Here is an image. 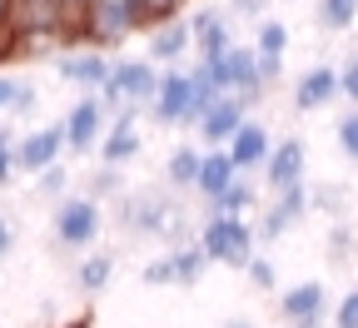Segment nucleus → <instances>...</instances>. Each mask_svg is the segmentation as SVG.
<instances>
[{"instance_id": "obj_37", "label": "nucleus", "mask_w": 358, "mask_h": 328, "mask_svg": "<svg viewBox=\"0 0 358 328\" xmlns=\"http://www.w3.org/2000/svg\"><path fill=\"white\" fill-rule=\"evenodd\" d=\"M10 254H15V224L0 214V259H10Z\"/></svg>"}, {"instance_id": "obj_32", "label": "nucleus", "mask_w": 358, "mask_h": 328, "mask_svg": "<svg viewBox=\"0 0 358 328\" xmlns=\"http://www.w3.org/2000/svg\"><path fill=\"white\" fill-rule=\"evenodd\" d=\"M338 100L358 105V55H348V60L338 65Z\"/></svg>"}, {"instance_id": "obj_4", "label": "nucleus", "mask_w": 358, "mask_h": 328, "mask_svg": "<svg viewBox=\"0 0 358 328\" xmlns=\"http://www.w3.org/2000/svg\"><path fill=\"white\" fill-rule=\"evenodd\" d=\"M155 80H159V65L150 55H134V60H110V75L105 85L95 90L100 105L115 115V110H150V95H155Z\"/></svg>"}, {"instance_id": "obj_22", "label": "nucleus", "mask_w": 358, "mask_h": 328, "mask_svg": "<svg viewBox=\"0 0 358 328\" xmlns=\"http://www.w3.org/2000/svg\"><path fill=\"white\" fill-rule=\"evenodd\" d=\"M30 110H35V85L0 70V115H30Z\"/></svg>"}, {"instance_id": "obj_7", "label": "nucleus", "mask_w": 358, "mask_h": 328, "mask_svg": "<svg viewBox=\"0 0 358 328\" xmlns=\"http://www.w3.org/2000/svg\"><path fill=\"white\" fill-rule=\"evenodd\" d=\"M105 124H110V110L100 105V95H95V90H90V95H80V100L70 105V115L60 120V129H65V150H70V155H95Z\"/></svg>"}, {"instance_id": "obj_29", "label": "nucleus", "mask_w": 358, "mask_h": 328, "mask_svg": "<svg viewBox=\"0 0 358 328\" xmlns=\"http://www.w3.org/2000/svg\"><path fill=\"white\" fill-rule=\"evenodd\" d=\"M239 273H249V284H254V289H264V294L279 284V269H274V259H268V254H259V249H254V259H249Z\"/></svg>"}, {"instance_id": "obj_17", "label": "nucleus", "mask_w": 358, "mask_h": 328, "mask_svg": "<svg viewBox=\"0 0 358 328\" xmlns=\"http://www.w3.org/2000/svg\"><path fill=\"white\" fill-rule=\"evenodd\" d=\"M334 100H338V70L334 65H308L294 85V110L308 115V110H324Z\"/></svg>"}, {"instance_id": "obj_23", "label": "nucleus", "mask_w": 358, "mask_h": 328, "mask_svg": "<svg viewBox=\"0 0 358 328\" xmlns=\"http://www.w3.org/2000/svg\"><path fill=\"white\" fill-rule=\"evenodd\" d=\"M169 259H174V284H179V289H194L199 278H204V269H209V259L199 254L194 239H189V244H179V249H169Z\"/></svg>"}, {"instance_id": "obj_40", "label": "nucleus", "mask_w": 358, "mask_h": 328, "mask_svg": "<svg viewBox=\"0 0 358 328\" xmlns=\"http://www.w3.org/2000/svg\"><path fill=\"white\" fill-rule=\"evenodd\" d=\"M6 20H10V0H0V30H6Z\"/></svg>"}, {"instance_id": "obj_1", "label": "nucleus", "mask_w": 358, "mask_h": 328, "mask_svg": "<svg viewBox=\"0 0 358 328\" xmlns=\"http://www.w3.org/2000/svg\"><path fill=\"white\" fill-rule=\"evenodd\" d=\"M115 224L129 239H159L164 249L189 244V214L179 209V199L159 194V190H134V194H115Z\"/></svg>"}, {"instance_id": "obj_16", "label": "nucleus", "mask_w": 358, "mask_h": 328, "mask_svg": "<svg viewBox=\"0 0 358 328\" xmlns=\"http://www.w3.org/2000/svg\"><path fill=\"white\" fill-rule=\"evenodd\" d=\"M268 145H274V139H268V129H264L259 120H249V115H244V124H239L229 139H224V155L234 159V169H239V174H249V169H259V164H264Z\"/></svg>"}, {"instance_id": "obj_5", "label": "nucleus", "mask_w": 358, "mask_h": 328, "mask_svg": "<svg viewBox=\"0 0 358 328\" xmlns=\"http://www.w3.org/2000/svg\"><path fill=\"white\" fill-rule=\"evenodd\" d=\"M50 229H55V244H60V249L85 254L90 244L100 239V229H105V204L90 199V194H60Z\"/></svg>"}, {"instance_id": "obj_10", "label": "nucleus", "mask_w": 358, "mask_h": 328, "mask_svg": "<svg viewBox=\"0 0 358 328\" xmlns=\"http://www.w3.org/2000/svg\"><path fill=\"white\" fill-rule=\"evenodd\" d=\"M150 115L159 124H189V70L164 65V75L155 80V95H150Z\"/></svg>"}, {"instance_id": "obj_13", "label": "nucleus", "mask_w": 358, "mask_h": 328, "mask_svg": "<svg viewBox=\"0 0 358 328\" xmlns=\"http://www.w3.org/2000/svg\"><path fill=\"white\" fill-rule=\"evenodd\" d=\"M55 70L65 85H85V90H100L110 75V50L100 45H80V50H55Z\"/></svg>"}, {"instance_id": "obj_25", "label": "nucleus", "mask_w": 358, "mask_h": 328, "mask_svg": "<svg viewBox=\"0 0 358 328\" xmlns=\"http://www.w3.org/2000/svg\"><path fill=\"white\" fill-rule=\"evenodd\" d=\"M353 20H358V0H319V6H313V25L329 30V35L348 30Z\"/></svg>"}, {"instance_id": "obj_15", "label": "nucleus", "mask_w": 358, "mask_h": 328, "mask_svg": "<svg viewBox=\"0 0 358 328\" xmlns=\"http://www.w3.org/2000/svg\"><path fill=\"white\" fill-rule=\"evenodd\" d=\"M155 65H179L189 55V20L185 15H164L150 25V50H145Z\"/></svg>"}, {"instance_id": "obj_20", "label": "nucleus", "mask_w": 358, "mask_h": 328, "mask_svg": "<svg viewBox=\"0 0 358 328\" xmlns=\"http://www.w3.org/2000/svg\"><path fill=\"white\" fill-rule=\"evenodd\" d=\"M209 209H214V214H254V209H259V190H254L244 174H234V179L209 199Z\"/></svg>"}, {"instance_id": "obj_34", "label": "nucleus", "mask_w": 358, "mask_h": 328, "mask_svg": "<svg viewBox=\"0 0 358 328\" xmlns=\"http://www.w3.org/2000/svg\"><path fill=\"white\" fill-rule=\"evenodd\" d=\"M334 328H358V289L334 304Z\"/></svg>"}, {"instance_id": "obj_24", "label": "nucleus", "mask_w": 358, "mask_h": 328, "mask_svg": "<svg viewBox=\"0 0 358 328\" xmlns=\"http://www.w3.org/2000/svg\"><path fill=\"white\" fill-rule=\"evenodd\" d=\"M194 169H199V150L194 145H179L164 159V184H174V190H194Z\"/></svg>"}, {"instance_id": "obj_36", "label": "nucleus", "mask_w": 358, "mask_h": 328, "mask_svg": "<svg viewBox=\"0 0 358 328\" xmlns=\"http://www.w3.org/2000/svg\"><path fill=\"white\" fill-rule=\"evenodd\" d=\"M145 10H150V25H155L164 15H179V10H185V0H145Z\"/></svg>"}, {"instance_id": "obj_31", "label": "nucleus", "mask_w": 358, "mask_h": 328, "mask_svg": "<svg viewBox=\"0 0 358 328\" xmlns=\"http://www.w3.org/2000/svg\"><path fill=\"white\" fill-rule=\"evenodd\" d=\"M140 278H145L150 289H164V284H174V259H169V249H164L159 259H150V264L140 269Z\"/></svg>"}, {"instance_id": "obj_11", "label": "nucleus", "mask_w": 358, "mask_h": 328, "mask_svg": "<svg viewBox=\"0 0 358 328\" xmlns=\"http://www.w3.org/2000/svg\"><path fill=\"white\" fill-rule=\"evenodd\" d=\"M65 155V129L60 124H35L15 139V169L20 174H40L45 164H55Z\"/></svg>"}, {"instance_id": "obj_26", "label": "nucleus", "mask_w": 358, "mask_h": 328, "mask_svg": "<svg viewBox=\"0 0 358 328\" xmlns=\"http://www.w3.org/2000/svg\"><path fill=\"white\" fill-rule=\"evenodd\" d=\"M254 55L284 60V55H289V25H284V20H259V30H254Z\"/></svg>"}, {"instance_id": "obj_6", "label": "nucleus", "mask_w": 358, "mask_h": 328, "mask_svg": "<svg viewBox=\"0 0 358 328\" xmlns=\"http://www.w3.org/2000/svg\"><path fill=\"white\" fill-rule=\"evenodd\" d=\"M303 214H308V184H289V190H274V204H264V214H259V224H254L259 249L279 244Z\"/></svg>"}, {"instance_id": "obj_21", "label": "nucleus", "mask_w": 358, "mask_h": 328, "mask_svg": "<svg viewBox=\"0 0 358 328\" xmlns=\"http://www.w3.org/2000/svg\"><path fill=\"white\" fill-rule=\"evenodd\" d=\"M110 278H115V254L85 249V259H80V269H75V284H80L85 294H100V289H110Z\"/></svg>"}, {"instance_id": "obj_30", "label": "nucleus", "mask_w": 358, "mask_h": 328, "mask_svg": "<svg viewBox=\"0 0 358 328\" xmlns=\"http://www.w3.org/2000/svg\"><path fill=\"white\" fill-rule=\"evenodd\" d=\"M334 134H338V150H343V155L358 164V105H353V110H348V115L334 124Z\"/></svg>"}, {"instance_id": "obj_19", "label": "nucleus", "mask_w": 358, "mask_h": 328, "mask_svg": "<svg viewBox=\"0 0 358 328\" xmlns=\"http://www.w3.org/2000/svg\"><path fill=\"white\" fill-rule=\"evenodd\" d=\"M234 174H239V169H234L229 155H224V145H204V150H199V169H194V190H199L204 199H214Z\"/></svg>"}, {"instance_id": "obj_38", "label": "nucleus", "mask_w": 358, "mask_h": 328, "mask_svg": "<svg viewBox=\"0 0 358 328\" xmlns=\"http://www.w3.org/2000/svg\"><path fill=\"white\" fill-rule=\"evenodd\" d=\"M234 10H239V15H249V20H254V15H259V10H264V0H234Z\"/></svg>"}, {"instance_id": "obj_35", "label": "nucleus", "mask_w": 358, "mask_h": 328, "mask_svg": "<svg viewBox=\"0 0 358 328\" xmlns=\"http://www.w3.org/2000/svg\"><path fill=\"white\" fill-rule=\"evenodd\" d=\"M348 244H353V229L338 224V229H334V239H329V259H334V264H348Z\"/></svg>"}, {"instance_id": "obj_3", "label": "nucleus", "mask_w": 358, "mask_h": 328, "mask_svg": "<svg viewBox=\"0 0 358 328\" xmlns=\"http://www.w3.org/2000/svg\"><path fill=\"white\" fill-rule=\"evenodd\" d=\"M194 244H199V254L209 264H224V269H244L254 259V249H259L249 214H214V209H209L204 229L194 234Z\"/></svg>"}, {"instance_id": "obj_39", "label": "nucleus", "mask_w": 358, "mask_h": 328, "mask_svg": "<svg viewBox=\"0 0 358 328\" xmlns=\"http://www.w3.org/2000/svg\"><path fill=\"white\" fill-rule=\"evenodd\" d=\"M60 328H95V313H80V318H70V323H60Z\"/></svg>"}, {"instance_id": "obj_27", "label": "nucleus", "mask_w": 358, "mask_h": 328, "mask_svg": "<svg viewBox=\"0 0 358 328\" xmlns=\"http://www.w3.org/2000/svg\"><path fill=\"white\" fill-rule=\"evenodd\" d=\"M120 190H124L120 164H100L95 174H90V184H85V194H90V199H100V204H105V199H115Z\"/></svg>"}, {"instance_id": "obj_8", "label": "nucleus", "mask_w": 358, "mask_h": 328, "mask_svg": "<svg viewBox=\"0 0 358 328\" xmlns=\"http://www.w3.org/2000/svg\"><path fill=\"white\" fill-rule=\"evenodd\" d=\"M219 80H224V90H229V95H239V105L244 110H254L268 90L259 85V60H254V45H229V50L219 55Z\"/></svg>"}, {"instance_id": "obj_2", "label": "nucleus", "mask_w": 358, "mask_h": 328, "mask_svg": "<svg viewBox=\"0 0 358 328\" xmlns=\"http://www.w3.org/2000/svg\"><path fill=\"white\" fill-rule=\"evenodd\" d=\"M150 25L145 0H80L75 10V45H124L129 35H140Z\"/></svg>"}, {"instance_id": "obj_33", "label": "nucleus", "mask_w": 358, "mask_h": 328, "mask_svg": "<svg viewBox=\"0 0 358 328\" xmlns=\"http://www.w3.org/2000/svg\"><path fill=\"white\" fill-rule=\"evenodd\" d=\"M20 169H15V134L0 124V184H10Z\"/></svg>"}, {"instance_id": "obj_18", "label": "nucleus", "mask_w": 358, "mask_h": 328, "mask_svg": "<svg viewBox=\"0 0 358 328\" xmlns=\"http://www.w3.org/2000/svg\"><path fill=\"white\" fill-rule=\"evenodd\" d=\"M244 115H249V110L239 105V95H229V90H224V95L194 120V129L204 134V145H224V139H229V134L244 124Z\"/></svg>"}, {"instance_id": "obj_41", "label": "nucleus", "mask_w": 358, "mask_h": 328, "mask_svg": "<svg viewBox=\"0 0 358 328\" xmlns=\"http://www.w3.org/2000/svg\"><path fill=\"white\" fill-rule=\"evenodd\" d=\"M224 328H254V323H244V318H234V323H224Z\"/></svg>"}, {"instance_id": "obj_12", "label": "nucleus", "mask_w": 358, "mask_h": 328, "mask_svg": "<svg viewBox=\"0 0 358 328\" xmlns=\"http://www.w3.org/2000/svg\"><path fill=\"white\" fill-rule=\"evenodd\" d=\"M264 184L268 190H289V184H303V174H308V150H303V139H279V145H268V155H264Z\"/></svg>"}, {"instance_id": "obj_9", "label": "nucleus", "mask_w": 358, "mask_h": 328, "mask_svg": "<svg viewBox=\"0 0 358 328\" xmlns=\"http://www.w3.org/2000/svg\"><path fill=\"white\" fill-rule=\"evenodd\" d=\"M329 313V284L324 278H303V284L279 294V318L289 328H319Z\"/></svg>"}, {"instance_id": "obj_14", "label": "nucleus", "mask_w": 358, "mask_h": 328, "mask_svg": "<svg viewBox=\"0 0 358 328\" xmlns=\"http://www.w3.org/2000/svg\"><path fill=\"white\" fill-rule=\"evenodd\" d=\"M234 45V30H229V15L204 6L189 15V50H199V60H219L224 50Z\"/></svg>"}, {"instance_id": "obj_28", "label": "nucleus", "mask_w": 358, "mask_h": 328, "mask_svg": "<svg viewBox=\"0 0 358 328\" xmlns=\"http://www.w3.org/2000/svg\"><path fill=\"white\" fill-rule=\"evenodd\" d=\"M65 190H70V169H65L60 159H55V164H45V169L35 174V194H40V199H60Z\"/></svg>"}]
</instances>
